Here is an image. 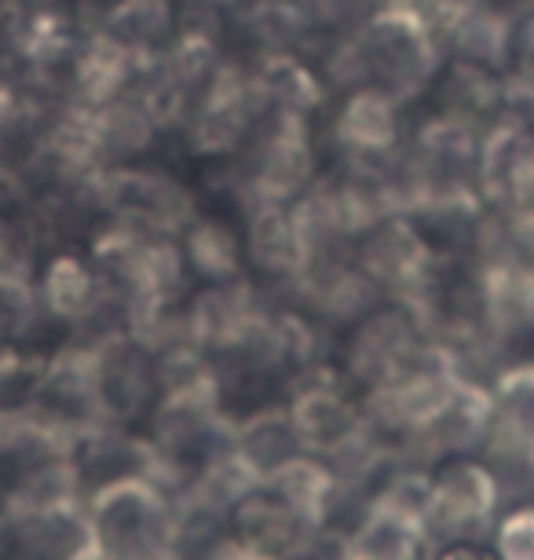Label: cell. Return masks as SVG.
<instances>
[{
	"mask_svg": "<svg viewBox=\"0 0 534 560\" xmlns=\"http://www.w3.org/2000/svg\"><path fill=\"white\" fill-rule=\"evenodd\" d=\"M363 51L366 62L384 70L377 78V89L392 96L395 81H425L432 73V45H428V19H422L414 8L392 4L389 12L373 15L363 30Z\"/></svg>",
	"mask_w": 534,
	"mask_h": 560,
	"instance_id": "cell-2",
	"label": "cell"
},
{
	"mask_svg": "<svg viewBox=\"0 0 534 560\" xmlns=\"http://www.w3.org/2000/svg\"><path fill=\"white\" fill-rule=\"evenodd\" d=\"M487 542L501 560H534V502L498 505Z\"/></svg>",
	"mask_w": 534,
	"mask_h": 560,
	"instance_id": "cell-4",
	"label": "cell"
},
{
	"mask_svg": "<svg viewBox=\"0 0 534 560\" xmlns=\"http://www.w3.org/2000/svg\"><path fill=\"white\" fill-rule=\"evenodd\" d=\"M501 477L473 454H447L425 483V521L443 538H468L495 521Z\"/></svg>",
	"mask_w": 534,
	"mask_h": 560,
	"instance_id": "cell-1",
	"label": "cell"
},
{
	"mask_svg": "<svg viewBox=\"0 0 534 560\" xmlns=\"http://www.w3.org/2000/svg\"><path fill=\"white\" fill-rule=\"evenodd\" d=\"M484 179L490 195L512 213L534 209V129L531 125H501L490 136L484 154Z\"/></svg>",
	"mask_w": 534,
	"mask_h": 560,
	"instance_id": "cell-3",
	"label": "cell"
},
{
	"mask_svg": "<svg viewBox=\"0 0 534 560\" xmlns=\"http://www.w3.org/2000/svg\"><path fill=\"white\" fill-rule=\"evenodd\" d=\"M498 62L506 78H512L534 96V8L509 19L506 30H501Z\"/></svg>",
	"mask_w": 534,
	"mask_h": 560,
	"instance_id": "cell-5",
	"label": "cell"
}]
</instances>
